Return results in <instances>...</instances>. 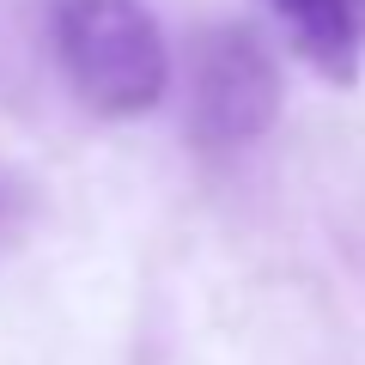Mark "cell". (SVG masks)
<instances>
[{
    "mask_svg": "<svg viewBox=\"0 0 365 365\" xmlns=\"http://www.w3.org/2000/svg\"><path fill=\"white\" fill-rule=\"evenodd\" d=\"M280 116V67L244 25H213L195 43L189 134L201 153H237L262 140Z\"/></svg>",
    "mask_w": 365,
    "mask_h": 365,
    "instance_id": "cell-2",
    "label": "cell"
},
{
    "mask_svg": "<svg viewBox=\"0 0 365 365\" xmlns=\"http://www.w3.org/2000/svg\"><path fill=\"white\" fill-rule=\"evenodd\" d=\"M13 213H19V195H13V189H6V182H0V232L13 225Z\"/></svg>",
    "mask_w": 365,
    "mask_h": 365,
    "instance_id": "cell-4",
    "label": "cell"
},
{
    "mask_svg": "<svg viewBox=\"0 0 365 365\" xmlns=\"http://www.w3.org/2000/svg\"><path fill=\"white\" fill-rule=\"evenodd\" d=\"M49 43L91 116L128 122L170 91V49L140 0H49Z\"/></svg>",
    "mask_w": 365,
    "mask_h": 365,
    "instance_id": "cell-1",
    "label": "cell"
},
{
    "mask_svg": "<svg viewBox=\"0 0 365 365\" xmlns=\"http://www.w3.org/2000/svg\"><path fill=\"white\" fill-rule=\"evenodd\" d=\"M280 25L292 31V43L304 49V61L317 73L353 86L365 55V0H268Z\"/></svg>",
    "mask_w": 365,
    "mask_h": 365,
    "instance_id": "cell-3",
    "label": "cell"
}]
</instances>
